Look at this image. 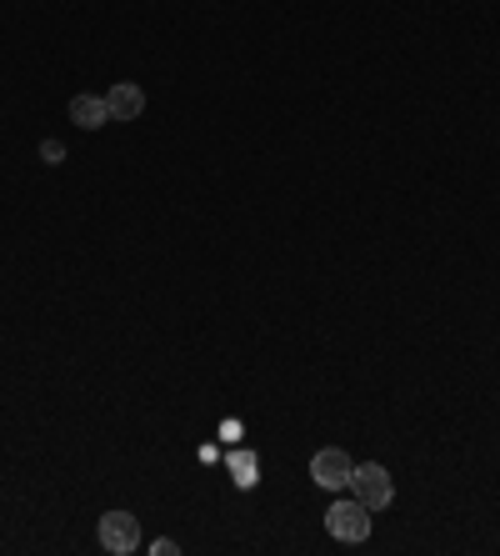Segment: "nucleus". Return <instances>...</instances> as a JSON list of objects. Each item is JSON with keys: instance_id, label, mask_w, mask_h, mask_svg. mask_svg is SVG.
Here are the masks:
<instances>
[{"instance_id": "obj_1", "label": "nucleus", "mask_w": 500, "mask_h": 556, "mask_svg": "<svg viewBox=\"0 0 500 556\" xmlns=\"http://www.w3.org/2000/svg\"><path fill=\"white\" fill-rule=\"evenodd\" d=\"M325 527H331L335 542H366L371 536V506L366 502H335L331 511H325Z\"/></svg>"}, {"instance_id": "obj_2", "label": "nucleus", "mask_w": 500, "mask_h": 556, "mask_svg": "<svg viewBox=\"0 0 500 556\" xmlns=\"http://www.w3.org/2000/svg\"><path fill=\"white\" fill-rule=\"evenodd\" d=\"M350 486H356V502H366L371 511H385V506H390V496H396L390 471H385V466H375V462L356 466V471H350Z\"/></svg>"}, {"instance_id": "obj_3", "label": "nucleus", "mask_w": 500, "mask_h": 556, "mask_svg": "<svg viewBox=\"0 0 500 556\" xmlns=\"http://www.w3.org/2000/svg\"><path fill=\"white\" fill-rule=\"evenodd\" d=\"M350 471H356V462H350L341 446H325V452L310 456V481H316V486H325V492H346Z\"/></svg>"}, {"instance_id": "obj_4", "label": "nucleus", "mask_w": 500, "mask_h": 556, "mask_svg": "<svg viewBox=\"0 0 500 556\" xmlns=\"http://www.w3.org/2000/svg\"><path fill=\"white\" fill-rule=\"evenodd\" d=\"M101 546L116 556H130L141 546V521L130 517V511H105L101 517Z\"/></svg>"}, {"instance_id": "obj_5", "label": "nucleus", "mask_w": 500, "mask_h": 556, "mask_svg": "<svg viewBox=\"0 0 500 556\" xmlns=\"http://www.w3.org/2000/svg\"><path fill=\"white\" fill-rule=\"evenodd\" d=\"M105 105H111V121H136L145 111V91L141 86H130V80H120V86L105 91Z\"/></svg>"}, {"instance_id": "obj_6", "label": "nucleus", "mask_w": 500, "mask_h": 556, "mask_svg": "<svg viewBox=\"0 0 500 556\" xmlns=\"http://www.w3.org/2000/svg\"><path fill=\"white\" fill-rule=\"evenodd\" d=\"M70 121L86 130L105 126L111 121V105H105V96H70Z\"/></svg>"}, {"instance_id": "obj_7", "label": "nucleus", "mask_w": 500, "mask_h": 556, "mask_svg": "<svg viewBox=\"0 0 500 556\" xmlns=\"http://www.w3.org/2000/svg\"><path fill=\"white\" fill-rule=\"evenodd\" d=\"M231 466H235V486H256V456L235 452V456H231Z\"/></svg>"}]
</instances>
